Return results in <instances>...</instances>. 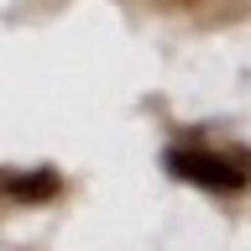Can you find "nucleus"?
Returning <instances> with one entry per match:
<instances>
[{
  "mask_svg": "<svg viewBox=\"0 0 251 251\" xmlns=\"http://www.w3.org/2000/svg\"><path fill=\"white\" fill-rule=\"evenodd\" d=\"M162 162H168V173H178V178H188V183L209 188V194H225V199L246 194V183H251L246 152H220V147H173Z\"/></svg>",
  "mask_w": 251,
  "mask_h": 251,
  "instance_id": "nucleus-1",
  "label": "nucleus"
},
{
  "mask_svg": "<svg viewBox=\"0 0 251 251\" xmlns=\"http://www.w3.org/2000/svg\"><path fill=\"white\" fill-rule=\"evenodd\" d=\"M63 194V178L52 168H26V173H5L0 168V199L5 204H42Z\"/></svg>",
  "mask_w": 251,
  "mask_h": 251,
  "instance_id": "nucleus-2",
  "label": "nucleus"
}]
</instances>
